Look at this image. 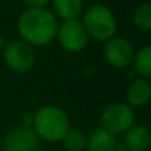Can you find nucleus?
I'll return each mask as SVG.
<instances>
[{
    "mask_svg": "<svg viewBox=\"0 0 151 151\" xmlns=\"http://www.w3.org/2000/svg\"><path fill=\"white\" fill-rule=\"evenodd\" d=\"M133 70L141 79H150L151 77V47L144 46L133 55Z\"/></svg>",
    "mask_w": 151,
    "mask_h": 151,
    "instance_id": "ddd939ff",
    "label": "nucleus"
},
{
    "mask_svg": "<svg viewBox=\"0 0 151 151\" xmlns=\"http://www.w3.org/2000/svg\"><path fill=\"white\" fill-rule=\"evenodd\" d=\"M53 15L62 21L79 19L83 14V0H50Z\"/></svg>",
    "mask_w": 151,
    "mask_h": 151,
    "instance_id": "f8f14e48",
    "label": "nucleus"
},
{
    "mask_svg": "<svg viewBox=\"0 0 151 151\" xmlns=\"http://www.w3.org/2000/svg\"><path fill=\"white\" fill-rule=\"evenodd\" d=\"M31 129L39 139L46 142H59L70 129V119L61 107L52 104L43 105L33 116Z\"/></svg>",
    "mask_w": 151,
    "mask_h": 151,
    "instance_id": "f03ea898",
    "label": "nucleus"
},
{
    "mask_svg": "<svg viewBox=\"0 0 151 151\" xmlns=\"http://www.w3.org/2000/svg\"><path fill=\"white\" fill-rule=\"evenodd\" d=\"M40 139L31 126H18L9 130L3 139V151H39Z\"/></svg>",
    "mask_w": 151,
    "mask_h": 151,
    "instance_id": "6e6552de",
    "label": "nucleus"
},
{
    "mask_svg": "<svg viewBox=\"0 0 151 151\" xmlns=\"http://www.w3.org/2000/svg\"><path fill=\"white\" fill-rule=\"evenodd\" d=\"M132 22L136 30L142 33H148L151 30V3L144 2L138 5L132 14Z\"/></svg>",
    "mask_w": 151,
    "mask_h": 151,
    "instance_id": "4468645a",
    "label": "nucleus"
},
{
    "mask_svg": "<svg viewBox=\"0 0 151 151\" xmlns=\"http://www.w3.org/2000/svg\"><path fill=\"white\" fill-rule=\"evenodd\" d=\"M6 45V42H5V37H3V34L0 33V49H3V46Z\"/></svg>",
    "mask_w": 151,
    "mask_h": 151,
    "instance_id": "f3484780",
    "label": "nucleus"
},
{
    "mask_svg": "<svg viewBox=\"0 0 151 151\" xmlns=\"http://www.w3.org/2000/svg\"><path fill=\"white\" fill-rule=\"evenodd\" d=\"M50 0H24V3L28 8H45Z\"/></svg>",
    "mask_w": 151,
    "mask_h": 151,
    "instance_id": "dca6fc26",
    "label": "nucleus"
},
{
    "mask_svg": "<svg viewBox=\"0 0 151 151\" xmlns=\"http://www.w3.org/2000/svg\"><path fill=\"white\" fill-rule=\"evenodd\" d=\"M123 147L126 151H148L151 145V133L145 124H133L123 133Z\"/></svg>",
    "mask_w": 151,
    "mask_h": 151,
    "instance_id": "9d476101",
    "label": "nucleus"
},
{
    "mask_svg": "<svg viewBox=\"0 0 151 151\" xmlns=\"http://www.w3.org/2000/svg\"><path fill=\"white\" fill-rule=\"evenodd\" d=\"M58 21L53 12L46 8H27L21 12L17 21V30L21 40L31 47L50 45L58 31Z\"/></svg>",
    "mask_w": 151,
    "mask_h": 151,
    "instance_id": "f257e3e1",
    "label": "nucleus"
},
{
    "mask_svg": "<svg viewBox=\"0 0 151 151\" xmlns=\"http://www.w3.org/2000/svg\"><path fill=\"white\" fill-rule=\"evenodd\" d=\"M119 141L116 135L108 130L98 127L89 136H86V150L88 151H117Z\"/></svg>",
    "mask_w": 151,
    "mask_h": 151,
    "instance_id": "9b49d317",
    "label": "nucleus"
},
{
    "mask_svg": "<svg viewBox=\"0 0 151 151\" xmlns=\"http://www.w3.org/2000/svg\"><path fill=\"white\" fill-rule=\"evenodd\" d=\"M3 61L11 71L25 74L33 70L36 64V52L28 43L12 40L3 46Z\"/></svg>",
    "mask_w": 151,
    "mask_h": 151,
    "instance_id": "20e7f679",
    "label": "nucleus"
},
{
    "mask_svg": "<svg viewBox=\"0 0 151 151\" xmlns=\"http://www.w3.org/2000/svg\"><path fill=\"white\" fill-rule=\"evenodd\" d=\"M55 39H58L61 47L65 49L67 52L77 53L86 49L91 37L88 36L80 19H70L58 25Z\"/></svg>",
    "mask_w": 151,
    "mask_h": 151,
    "instance_id": "423d86ee",
    "label": "nucleus"
},
{
    "mask_svg": "<svg viewBox=\"0 0 151 151\" xmlns=\"http://www.w3.org/2000/svg\"><path fill=\"white\" fill-rule=\"evenodd\" d=\"M151 101V83L147 79H135L126 89V104L130 108H144Z\"/></svg>",
    "mask_w": 151,
    "mask_h": 151,
    "instance_id": "1a4fd4ad",
    "label": "nucleus"
},
{
    "mask_svg": "<svg viewBox=\"0 0 151 151\" xmlns=\"http://www.w3.org/2000/svg\"><path fill=\"white\" fill-rule=\"evenodd\" d=\"M82 24L88 36L98 42L110 40L116 36L117 31V21L114 14L101 3L92 5L83 12Z\"/></svg>",
    "mask_w": 151,
    "mask_h": 151,
    "instance_id": "7ed1b4c3",
    "label": "nucleus"
},
{
    "mask_svg": "<svg viewBox=\"0 0 151 151\" xmlns=\"http://www.w3.org/2000/svg\"><path fill=\"white\" fill-rule=\"evenodd\" d=\"M64 148L67 151H83L86 150V135L80 129H68V132L64 135L62 141Z\"/></svg>",
    "mask_w": 151,
    "mask_h": 151,
    "instance_id": "2eb2a0df",
    "label": "nucleus"
},
{
    "mask_svg": "<svg viewBox=\"0 0 151 151\" xmlns=\"http://www.w3.org/2000/svg\"><path fill=\"white\" fill-rule=\"evenodd\" d=\"M101 127L113 135H122L135 124V113L126 102L110 104L101 114Z\"/></svg>",
    "mask_w": 151,
    "mask_h": 151,
    "instance_id": "39448f33",
    "label": "nucleus"
},
{
    "mask_svg": "<svg viewBox=\"0 0 151 151\" xmlns=\"http://www.w3.org/2000/svg\"><path fill=\"white\" fill-rule=\"evenodd\" d=\"M133 46L126 37L114 36L105 42L104 58L114 68H127L133 61Z\"/></svg>",
    "mask_w": 151,
    "mask_h": 151,
    "instance_id": "0eeeda50",
    "label": "nucleus"
}]
</instances>
